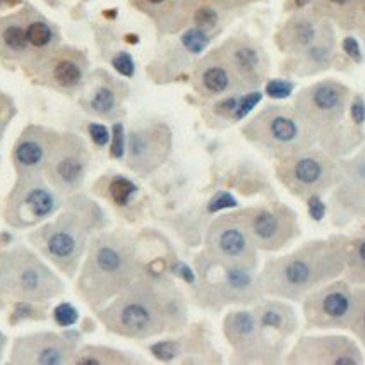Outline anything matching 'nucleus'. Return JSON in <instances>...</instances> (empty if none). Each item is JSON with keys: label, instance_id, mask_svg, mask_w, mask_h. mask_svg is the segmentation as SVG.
<instances>
[{"label": "nucleus", "instance_id": "obj_1", "mask_svg": "<svg viewBox=\"0 0 365 365\" xmlns=\"http://www.w3.org/2000/svg\"><path fill=\"white\" fill-rule=\"evenodd\" d=\"M346 237L305 242L285 256L266 261L259 273L264 297L304 300L305 295L345 273Z\"/></svg>", "mask_w": 365, "mask_h": 365}, {"label": "nucleus", "instance_id": "obj_2", "mask_svg": "<svg viewBox=\"0 0 365 365\" xmlns=\"http://www.w3.org/2000/svg\"><path fill=\"white\" fill-rule=\"evenodd\" d=\"M141 277L139 242L127 232H100L89 240L76 290L91 311L105 307Z\"/></svg>", "mask_w": 365, "mask_h": 365}, {"label": "nucleus", "instance_id": "obj_3", "mask_svg": "<svg viewBox=\"0 0 365 365\" xmlns=\"http://www.w3.org/2000/svg\"><path fill=\"white\" fill-rule=\"evenodd\" d=\"M98 213L100 210L89 199L81 197V202H72L61 215L29 233L28 240L61 273L74 278L86 256L91 233L100 228Z\"/></svg>", "mask_w": 365, "mask_h": 365}, {"label": "nucleus", "instance_id": "obj_4", "mask_svg": "<svg viewBox=\"0 0 365 365\" xmlns=\"http://www.w3.org/2000/svg\"><path fill=\"white\" fill-rule=\"evenodd\" d=\"M242 135L266 156L282 160L314 148L319 129L294 105H267L242 127Z\"/></svg>", "mask_w": 365, "mask_h": 365}, {"label": "nucleus", "instance_id": "obj_5", "mask_svg": "<svg viewBox=\"0 0 365 365\" xmlns=\"http://www.w3.org/2000/svg\"><path fill=\"white\" fill-rule=\"evenodd\" d=\"M105 329L129 339H150L167 331L158 283L139 277L120 295L96 311Z\"/></svg>", "mask_w": 365, "mask_h": 365}, {"label": "nucleus", "instance_id": "obj_6", "mask_svg": "<svg viewBox=\"0 0 365 365\" xmlns=\"http://www.w3.org/2000/svg\"><path fill=\"white\" fill-rule=\"evenodd\" d=\"M194 287L197 302L216 311L227 305L256 304L264 297L256 267L218 261L205 250L196 257Z\"/></svg>", "mask_w": 365, "mask_h": 365}, {"label": "nucleus", "instance_id": "obj_7", "mask_svg": "<svg viewBox=\"0 0 365 365\" xmlns=\"http://www.w3.org/2000/svg\"><path fill=\"white\" fill-rule=\"evenodd\" d=\"M63 294L62 279L23 245L0 252V295L46 304Z\"/></svg>", "mask_w": 365, "mask_h": 365}, {"label": "nucleus", "instance_id": "obj_8", "mask_svg": "<svg viewBox=\"0 0 365 365\" xmlns=\"http://www.w3.org/2000/svg\"><path fill=\"white\" fill-rule=\"evenodd\" d=\"M274 172L288 192L305 201L329 192L339 182V163L328 151L314 148L277 160Z\"/></svg>", "mask_w": 365, "mask_h": 365}, {"label": "nucleus", "instance_id": "obj_9", "mask_svg": "<svg viewBox=\"0 0 365 365\" xmlns=\"http://www.w3.org/2000/svg\"><path fill=\"white\" fill-rule=\"evenodd\" d=\"M62 206V194L46 180L43 173L18 177L7 196L4 220L11 228L28 230L48 222Z\"/></svg>", "mask_w": 365, "mask_h": 365}, {"label": "nucleus", "instance_id": "obj_10", "mask_svg": "<svg viewBox=\"0 0 365 365\" xmlns=\"http://www.w3.org/2000/svg\"><path fill=\"white\" fill-rule=\"evenodd\" d=\"M362 287L348 279L324 283L302 300L305 324L311 329H348L356 312Z\"/></svg>", "mask_w": 365, "mask_h": 365}, {"label": "nucleus", "instance_id": "obj_11", "mask_svg": "<svg viewBox=\"0 0 365 365\" xmlns=\"http://www.w3.org/2000/svg\"><path fill=\"white\" fill-rule=\"evenodd\" d=\"M24 72L40 86L69 96L81 93L91 74L86 53L69 45H61Z\"/></svg>", "mask_w": 365, "mask_h": 365}, {"label": "nucleus", "instance_id": "obj_12", "mask_svg": "<svg viewBox=\"0 0 365 365\" xmlns=\"http://www.w3.org/2000/svg\"><path fill=\"white\" fill-rule=\"evenodd\" d=\"M205 252L211 257L232 264L259 266V249L250 237L242 211L218 216L206 232Z\"/></svg>", "mask_w": 365, "mask_h": 365}, {"label": "nucleus", "instance_id": "obj_13", "mask_svg": "<svg viewBox=\"0 0 365 365\" xmlns=\"http://www.w3.org/2000/svg\"><path fill=\"white\" fill-rule=\"evenodd\" d=\"M89 167L91 153L84 139L74 133H62L43 175L62 196H74L84 185Z\"/></svg>", "mask_w": 365, "mask_h": 365}, {"label": "nucleus", "instance_id": "obj_14", "mask_svg": "<svg viewBox=\"0 0 365 365\" xmlns=\"http://www.w3.org/2000/svg\"><path fill=\"white\" fill-rule=\"evenodd\" d=\"M259 250L278 252L300 235L299 218L285 205H264L240 210Z\"/></svg>", "mask_w": 365, "mask_h": 365}, {"label": "nucleus", "instance_id": "obj_15", "mask_svg": "<svg viewBox=\"0 0 365 365\" xmlns=\"http://www.w3.org/2000/svg\"><path fill=\"white\" fill-rule=\"evenodd\" d=\"M172 130L163 122L134 125L127 133L124 163L139 177L155 173L172 155Z\"/></svg>", "mask_w": 365, "mask_h": 365}, {"label": "nucleus", "instance_id": "obj_16", "mask_svg": "<svg viewBox=\"0 0 365 365\" xmlns=\"http://www.w3.org/2000/svg\"><path fill=\"white\" fill-rule=\"evenodd\" d=\"M350 101L351 93L348 86L339 81L324 79L304 88L295 96L294 107L316 125L321 134L322 130L341 124Z\"/></svg>", "mask_w": 365, "mask_h": 365}, {"label": "nucleus", "instance_id": "obj_17", "mask_svg": "<svg viewBox=\"0 0 365 365\" xmlns=\"http://www.w3.org/2000/svg\"><path fill=\"white\" fill-rule=\"evenodd\" d=\"M223 333L233 354L240 356L239 362L271 364L278 362V355H282L267 343L254 311L239 309L228 312L223 321Z\"/></svg>", "mask_w": 365, "mask_h": 365}, {"label": "nucleus", "instance_id": "obj_18", "mask_svg": "<svg viewBox=\"0 0 365 365\" xmlns=\"http://www.w3.org/2000/svg\"><path fill=\"white\" fill-rule=\"evenodd\" d=\"M364 360L359 341L338 334H328L300 338L287 362L299 365H360Z\"/></svg>", "mask_w": 365, "mask_h": 365}, {"label": "nucleus", "instance_id": "obj_19", "mask_svg": "<svg viewBox=\"0 0 365 365\" xmlns=\"http://www.w3.org/2000/svg\"><path fill=\"white\" fill-rule=\"evenodd\" d=\"M78 345L67 336L45 331L21 336L14 341L9 364L12 365H69L74 362Z\"/></svg>", "mask_w": 365, "mask_h": 365}, {"label": "nucleus", "instance_id": "obj_20", "mask_svg": "<svg viewBox=\"0 0 365 365\" xmlns=\"http://www.w3.org/2000/svg\"><path fill=\"white\" fill-rule=\"evenodd\" d=\"M220 50L230 63L244 91H254L266 83L271 62L266 50L254 38L247 35L232 36L220 45Z\"/></svg>", "mask_w": 365, "mask_h": 365}, {"label": "nucleus", "instance_id": "obj_21", "mask_svg": "<svg viewBox=\"0 0 365 365\" xmlns=\"http://www.w3.org/2000/svg\"><path fill=\"white\" fill-rule=\"evenodd\" d=\"M334 28L329 19L316 11H297L277 33V45L287 57L305 52L322 41L334 40Z\"/></svg>", "mask_w": 365, "mask_h": 365}, {"label": "nucleus", "instance_id": "obj_22", "mask_svg": "<svg viewBox=\"0 0 365 365\" xmlns=\"http://www.w3.org/2000/svg\"><path fill=\"white\" fill-rule=\"evenodd\" d=\"M58 130L52 127L31 124L19 134L12 148V167L18 177L43 173L50 156L61 139Z\"/></svg>", "mask_w": 365, "mask_h": 365}, {"label": "nucleus", "instance_id": "obj_23", "mask_svg": "<svg viewBox=\"0 0 365 365\" xmlns=\"http://www.w3.org/2000/svg\"><path fill=\"white\" fill-rule=\"evenodd\" d=\"M127 96L125 83L113 78L107 71L89 74L88 83L81 89V107L89 115L105 120H118L124 117V100Z\"/></svg>", "mask_w": 365, "mask_h": 365}, {"label": "nucleus", "instance_id": "obj_24", "mask_svg": "<svg viewBox=\"0 0 365 365\" xmlns=\"http://www.w3.org/2000/svg\"><path fill=\"white\" fill-rule=\"evenodd\" d=\"M192 88L202 100H216L232 93H244L240 81L232 71L222 50L215 48L196 62L192 71Z\"/></svg>", "mask_w": 365, "mask_h": 365}, {"label": "nucleus", "instance_id": "obj_25", "mask_svg": "<svg viewBox=\"0 0 365 365\" xmlns=\"http://www.w3.org/2000/svg\"><path fill=\"white\" fill-rule=\"evenodd\" d=\"M252 311L256 314L267 343L279 354H283L287 339L299 329V319H297L294 307H290L283 299L273 297V299H259L254 304Z\"/></svg>", "mask_w": 365, "mask_h": 365}, {"label": "nucleus", "instance_id": "obj_26", "mask_svg": "<svg viewBox=\"0 0 365 365\" xmlns=\"http://www.w3.org/2000/svg\"><path fill=\"white\" fill-rule=\"evenodd\" d=\"M135 11L153 21L158 35H175L190 24L192 0H130Z\"/></svg>", "mask_w": 365, "mask_h": 365}, {"label": "nucleus", "instance_id": "obj_27", "mask_svg": "<svg viewBox=\"0 0 365 365\" xmlns=\"http://www.w3.org/2000/svg\"><path fill=\"white\" fill-rule=\"evenodd\" d=\"M261 98L262 95L257 89L244 93H232V95L222 96V98L210 100V103L202 110V117H205L206 124L215 127V129L237 124V122L244 120L252 112Z\"/></svg>", "mask_w": 365, "mask_h": 365}, {"label": "nucleus", "instance_id": "obj_28", "mask_svg": "<svg viewBox=\"0 0 365 365\" xmlns=\"http://www.w3.org/2000/svg\"><path fill=\"white\" fill-rule=\"evenodd\" d=\"M0 58L24 67L31 61L26 35V7L0 18Z\"/></svg>", "mask_w": 365, "mask_h": 365}, {"label": "nucleus", "instance_id": "obj_29", "mask_svg": "<svg viewBox=\"0 0 365 365\" xmlns=\"http://www.w3.org/2000/svg\"><path fill=\"white\" fill-rule=\"evenodd\" d=\"M26 35L31 48V61L23 67L24 71L33 66L36 61L43 58L45 55L53 52L62 45L61 29L50 19H46L40 11L26 4Z\"/></svg>", "mask_w": 365, "mask_h": 365}, {"label": "nucleus", "instance_id": "obj_30", "mask_svg": "<svg viewBox=\"0 0 365 365\" xmlns=\"http://www.w3.org/2000/svg\"><path fill=\"white\" fill-rule=\"evenodd\" d=\"M334 58H336V38L314 45L305 52L294 55V57H287L283 69L288 74L305 78V76H314L322 71H328L334 63Z\"/></svg>", "mask_w": 365, "mask_h": 365}, {"label": "nucleus", "instance_id": "obj_31", "mask_svg": "<svg viewBox=\"0 0 365 365\" xmlns=\"http://www.w3.org/2000/svg\"><path fill=\"white\" fill-rule=\"evenodd\" d=\"M312 9L343 29L360 31L365 24V0H314Z\"/></svg>", "mask_w": 365, "mask_h": 365}, {"label": "nucleus", "instance_id": "obj_32", "mask_svg": "<svg viewBox=\"0 0 365 365\" xmlns=\"http://www.w3.org/2000/svg\"><path fill=\"white\" fill-rule=\"evenodd\" d=\"M333 215L334 223H346L348 220H365V184L350 185L339 184L334 187L333 194Z\"/></svg>", "mask_w": 365, "mask_h": 365}, {"label": "nucleus", "instance_id": "obj_33", "mask_svg": "<svg viewBox=\"0 0 365 365\" xmlns=\"http://www.w3.org/2000/svg\"><path fill=\"white\" fill-rule=\"evenodd\" d=\"M93 192L105 197L113 206L125 207L138 197L139 185L134 180H130L129 177L120 175V173H107L100 180H96Z\"/></svg>", "mask_w": 365, "mask_h": 365}, {"label": "nucleus", "instance_id": "obj_34", "mask_svg": "<svg viewBox=\"0 0 365 365\" xmlns=\"http://www.w3.org/2000/svg\"><path fill=\"white\" fill-rule=\"evenodd\" d=\"M158 294L165 321H167V331L184 329L189 319L184 294L172 282L158 283Z\"/></svg>", "mask_w": 365, "mask_h": 365}, {"label": "nucleus", "instance_id": "obj_35", "mask_svg": "<svg viewBox=\"0 0 365 365\" xmlns=\"http://www.w3.org/2000/svg\"><path fill=\"white\" fill-rule=\"evenodd\" d=\"M345 278L351 285L365 287V225L345 240Z\"/></svg>", "mask_w": 365, "mask_h": 365}, {"label": "nucleus", "instance_id": "obj_36", "mask_svg": "<svg viewBox=\"0 0 365 365\" xmlns=\"http://www.w3.org/2000/svg\"><path fill=\"white\" fill-rule=\"evenodd\" d=\"M141 362V359H134L129 351L117 350V348L105 345H84L78 348L74 356V365H129Z\"/></svg>", "mask_w": 365, "mask_h": 365}, {"label": "nucleus", "instance_id": "obj_37", "mask_svg": "<svg viewBox=\"0 0 365 365\" xmlns=\"http://www.w3.org/2000/svg\"><path fill=\"white\" fill-rule=\"evenodd\" d=\"M233 9L228 7L227 4L220 2H202L197 4L194 7L192 16H190V24L192 26H197L205 31L211 33V35H216L220 29L223 28L225 21H227L228 14H230Z\"/></svg>", "mask_w": 365, "mask_h": 365}, {"label": "nucleus", "instance_id": "obj_38", "mask_svg": "<svg viewBox=\"0 0 365 365\" xmlns=\"http://www.w3.org/2000/svg\"><path fill=\"white\" fill-rule=\"evenodd\" d=\"M339 182L350 185L365 184V148L356 153L354 158L339 161Z\"/></svg>", "mask_w": 365, "mask_h": 365}, {"label": "nucleus", "instance_id": "obj_39", "mask_svg": "<svg viewBox=\"0 0 365 365\" xmlns=\"http://www.w3.org/2000/svg\"><path fill=\"white\" fill-rule=\"evenodd\" d=\"M211 40H213L211 33L197 26H190L185 28L184 33L180 35V46L190 57H197V55H201L207 48Z\"/></svg>", "mask_w": 365, "mask_h": 365}, {"label": "nucleus", "instance_id": "obj_40", "mask_svg": "<svg viewBox=\"0 0 365 365\" xmlns=\"http://www.w3.org/2000/svg\"><path fill=\"white\" fill-rule=\"evenodd\" d=\"M150 350L161 362H172V360L178 359L182 355V351H184V341L180 338L161 339L158 343H153Z\"/></svg>", "mask_w": 365, "mask_h": 365}, {"label": "nucleus", "instance_id": "obj_41", "mask_svg": "<svg viewBox=\"0 0 365 365\" xmlns=\"http://www.w3.org/2000/svg\"><path fill=\"white\" fill-rule=\"evenodd\" d=\"M351 334H354L359 345L365 350V287H362V295H360L359 305H356V312L351 321L350 328Z\"/></svg>", "mask_w": 365, "mask_h": 365}, {"label": "nucleus", "instance_id": "obj_42", "mask_svg": "<svg viewBox=\"0 0 365 365\" xmlns=\"http://www.w3.org/2000/svg\"><path fill=\"white\" fill-rule=\"evenodd\" d=\"M125 127L122 122H115L112 125V143H110V156L115 160H124L125 156Z\"/></svg>", "mask_w": 365, "mask_h": 365}, {"label": "nucleus", "instance_id": "obj_43", "mask_svg": "<svg viewBox=\"0 0 365 365\" xmlns=\"http://www.w3.org/2000/svg\"><path fill=\"white\" fill-rule=\"evenodd\" d=\"M78 319H79V312L72 304L62 302L53 309V321L57 322V326H61V328L74 326L76 322H78Z\"/></svg>", "mask_w": 365, "mask_h": 365}, {"label": "nucleus", "instance_id": "obj_44", "mask_svg": "<svg viewBox=\"0 0 365 365\" xmlns=\"http://www.w3.org/2000/svg\"><path fill=\"white\" fill-rule=\"evenodd\" d=\"M16 105L12 101L11 96L0 93V143H2L4 135H6L7 127L11 125L12 118L16 117Z\"/></svg>", "mask_w": 365, "mask_h": 365}, {"label": "nucleus", "instance_id": "obj_45", "mask_svg": "<svg viewBox=\"0 0 365 365\" xmlns=\"http://www.w3.org/2000/svg\"><path fill=\"white\" fill-rule=\"evenodd\" d=\"M295 84L287 79H271L266 83V95L274 100H283L294 93Z\"/></svg>", "mask_w": 365, "mask_h": 365}, {"label": "nucleus", "instance_id": "obj_46", "mask_svg": "<svg viewBox=\"0 0 365 365\" xmlns=\"http://www.w3.org/2000/svg\"><path fill=\"white\" fill-rule=\"evenodd\" d=\"M88 134L91 138L93 144H95L98 150H103L105 146H108L110 143V130L103 124H98V122H89L88 124Z\"/></svg>", "mask_w": 365, "mask_h": 365}, {"label": "nucleus", "instance_id": "obj_47", "mask_svg": "<svg viewBox=\"0 0 365 365\" xmlns=\"http://www.w3.org/2000/svg\"><path fill=\"white\" fill-rule=\"evenodd\" d=\"M112 66L115 67L117 72H120L122 76H127V78H130L134 74V61L127 52L117 53L112 58Z\"/></svg>", "mask_w": 365, "mask_h": 365}, {"label": "nucleus", "instance_id": "obj_48", "mask_svg": "<svg viewBox=\"0 0 365 365\" xmlns=\"http://www.w3.org/2000/svg\"><path fill=\"white\" fill-rule=\"evenodd\" d=\"M350 118L355 125H362L365 122V101L362 96H355L354 100L350 101Z\"/></svg>", "mask_w": 365, "mask_h": 365}, {"label": "nucleus", "instance_id": "obj_49", "mask_svg": "<svg viewBox=\"0 0 365 365\" xmlns=\"http://www.w3.org/2000/svg\"><path fill=\"white\" fill-rule=\"evenodd\" d=\"M341 48H343V52H345V53L348 55V57H350L351 61H354V62L360 63V62L364 61V57H362V50H360L359 41H356L354 36H346L345 40H343Z\"/></svg>", "mask_w": 365, "mask_h": 365}, {"label": "nucleus", "instance_id": "obj_50", "mask_svg": "<svg viewBox=\"0 0 365 365\" xmlns=\"http://www.w3.org/2000/svg\"><path fill=\"white\" fill-rule=\"evenodd\" d=\"M307 210H309V215L312 216L314 220H319L324 218V213H326V205L322 202L321 196H312L307 199Z\"/></svg>", "mask_w": 365, "mask_h": 365}, {"label": "nucleus", "instance_id": "obj_51", "mask_svg": "<svg viewBox=\"0 0 365 365\" xmlns=\"http://www.w3.org/2000/svg\"><path fill=\"white\" fill-rule=\"evenodd\" d=\"M312 2H314V0H288L287 9L292 11V12L304 11V9H307L309 6H312Z\"/></svg>", "mask_w": 365, "mask_h": 365}, {"label": "nucleus", "instance_id": "obj_52", "mask_svg": "<svg viewBox=\"0 0 365 365\" xmlns=\"http://www.w3.org/2000/svg\"><path fill=\"white\" fill-rule=\"evenodd\" d=\"M194 2V7L197 6V4H202V2H220V4H227L228 7H232L233 11H235V7H233V0H192Z\"/></svg>", "mask_w": 365, "mask_h": 365}, {"label": "nucleus", "instance_id": "obj_53", "mask_svg": "<svg viewBox=\"0 0 365 365\" xmlns=\"http://www.w3.org/2000/svg\"><path fill=\"white\" fill-rule=\"evenodd\" d=\"M6 346H7V338H6V334L0 331V360H2V355H4V350H6Z\"/></svg>", "mask_w": 365, "mask_h": 365}, {"label": "nucleus", "instance_id": "obj_54", "mask_svg": "<svg viewBox=\"0 0 365 365\" xmlns=\"http://www.w3.org/2000/svg\"><path fill=\"white\" fill-rule=\"evenodd\" d=\"M252 2H257V0H233V7H235V9H240V7L247 6V4H252Z\"/></svg>", "mask_w": 365, "mask_h": 365}, {"label": "nucleus", "instance_id": "obj_55", "mask_svg": "<svg viewBox=\"0 0 365 365\" xmlns=\"http://www.w3.org/2000/svg\"><path fill=\"white\" fill-rule=\"evenodd\" d=\"M18 0H0V11L7 9V7H12Z\"/></svg>", "mask_w": 365, "mask_h": 365}, {"label": "nucleus", "instance_id": "obj_56", "mask_svg": "<svg viewBox=\"0 0 365 365\" xmlns=\"http://www.w3.org/2000/svg\"><path fill=\"white\" fill-rule=\"evenodd\" d=\"M46 4H48V6H57L58 2H61V0H45Z\"/></svg>", "mask_w": 365, "mask_h": 365}, {"label": "nucleus", "instance_id": "obj_57", "mask_svg": "<svg viewBox=\"0 0 365 365\" xmlns=\"http://www.w3.org/2000/svg\"><path fill=\"white\" fill-rule=\"evenodd\" d=\"M360 35H362V36L365 38V24H364V28H362V29H360Z\"/></svg>", "mask_w": 365, "mask_h": 365}]
</instances>
